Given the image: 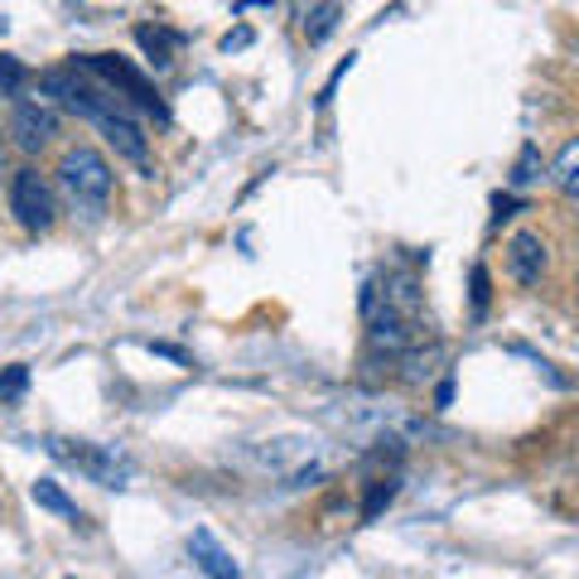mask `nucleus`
Instances as JSON below:
<instances>
[{
    "label": "nucleus",
    "instance_id": "1",
    "mask_svg": "<svg viewBox=\"0 0 579 579\" xmlns=\"http://www.w3.org/2000/svg\"><path fill=\"white\" fill-rule=\"evenodd\" d=\"M58 188L68 194L72 208L101 213L111 198V188H116V174H111L101 150H92V145H72V150H63V159H58Z\"/></svg>",
    "mask_w": 579,
    "mask_h": 579
},
{
    "label": "nucleus",
    "instance_id": "2",
    "mask_svg": "<svg viewBox=\"0 0 579 579\" xmlns=\"http://www.w3.org/2000/svg\"><path fill=\"white\" fill-rule=\"evenodd\" d=\"M43 449H49L53 459L72 463V469H82L92 483L101 488H126L130 483V463L116 454V449H101V444H87V440H43Z\"/></svg>",
    "mask_w": 579,
    "mask_h": 579
},
{
    "label": "nucleus",
    "instance_id": "3",
    "mask_svg": "<svg viewBox=\"0 0 579 579\" xmlns=\"http://www.w3.org/2000/svg\"><path fill=\"white\" fill-rule=\"evenodd\" d=\"M78 68L87 72V78H97L107 92H126L130 101H136L140 111H155V116H165V101H159V92L150 82L140 78L136 68L126 63V58H116V53H82L78 58Z\"/></svg>",
    "mask_w": 579,
    "mask_h": 579
},
{
    "label": "nucleus",
    "instance_id": "4",
    "mask_svg": "<svg viewBox=\"0 0 579 579\" xmlns=\"http://www.w3.org/2000/svg\"><path fill=\"white\" fill-rule=\"evenodd\" d=\"M10 213L24 232H49L53 227V188L43 184L39 169H14L10 174Z\"/></svg>",
    "mask_w": 579,
    "mask_h": 579
},
{
    "label": "nucleus",
    "instance_id": "5",
    "mask_svg": "<svg viewBox=\"0 0 579 579\" xmlns=\"http://www.w3.org/2000/svg\"><path fill=\"white\" fill-rule=\"evenodd\" d=\"M58 111L49 107V101H20V107L10 111V136H14V145H20V150H43V145H49L53 136H58Z\"/></svg>",
    "mask_w": 579,
    "mask_h": 579
},
{
    "label": "nucleus",
    "instance_id": "6",
    "mask_svg": "<svg viewBox=\"0 0 579 579\" xmlns=\"http://www.w3.org/2000/svg\"><path fill=\"white\" fill-rule=\"evenodd\" d=\"M97 130L111 140V150L121 155V159H130V165H150V140H145V130L130 121L126 111H111V116H101L97 121Z\"/></svg>",
    "mask_w": 579,
    "mask_h": 579
},
{
    "label": "nucleus",
    "instance_id": "7",
    "mask_svg": "<svg viewBox=\"0 0 579 579\" xmlns=\"http://www.w3.org/2000/svg\"><path fill=\"white\" fill-rule=\"evenodd\" d=\"M507 271H512L517 285H536L546 271V242L536 237V232H517V237L507 242Z\"/></svg>",
    "mask_w": 579,
    "mask_h": 579
},
{
    "label": "nucleus",
    "instance_id": "8",
    "mask_svg": "<svg viewBox=\"0 0 579 579\" xmlns=\"http://www.w3.org/2000/svg\"><path fill=\"white\" fill-rule=\"evenodd\" d=\"M188 556H194V565L208 579H242V570H237V560L227 556V546L217 541L213 531H194L188 536Z\"/></svg>",
    "mask_w": 579,
    "mask_h": 579
},
{
    "label": "nucleus",
    "instance_id": "9",
    "mask_svg": "<svg viewBox=\"0 0 579 579\" xmlns=\"http://www.w3.org/2000/svg\"><path fill=\"white\" fill-rule=\"evenodd\" d=\"M29 498H35V502L43 507V512H58V517H68V521H82V512H78V502H72L68 492H63V488L53 483V478H39V483L29 488Z\"/></svg>",
    "mask_w": 579,
    "mask_h": 579
},
{
    "label": "nucleus",
    "instance_id": "10",
    "mask_svg": "<svg viewBox=\"0 0 579 579\" xmlns=\"http://www.w3.org/2000/svg\"><path fill=\"white\" fill-rule=\"evenodd\" d=\"M550 179H556L560 194L579 198V140H570L565 150L556 155V165H550Z\"/></svg>",
    "mask_w": 579,
    "mask_h": 579
},
{
    "label": "nucleus",
    "instance_id": "11",
    "mask_svg": "<svg viewBox=\"0 0 579 579\" xmlns=\"http://www.w3.org/2000/svg\"><path fill=\"white\" fill-rule=\"evenodd\" d=\"M338 20H343V6H314V10H304V39L324 43L333 29H338Z\"/></svg>",
    "mask_w": 579,
    "mask_h": 579
},
{
    "label": "nucleus",
    "instance_id": "12",
    "mask_svg": "<svg viewBox=\"0 0 579 579\" xmlns=\"http://www.w3.org/2000/svg\"><path fill=\"white\" fill-rule=\"evenodd\" d=\"M169 39H174V35H165V29H150V24L136 29V43H140L145 53H150V63H155L159 72L169 68Z\"/></svg>",
    "mask_w": 579,
    "mask_h": 579
},
{
    "label": "nucleus",
    "instance_id": "13",
    "mask_svg": "<svg viewBox=\"0 0 579 579\" xmlns=\"http://www.w3.org/2000/svg\"><path fill=\"white\" fill-rule=\"evenodd\" d=\"M536 179H541V150H536V145H521V155H517V165H512V184L527 188Z\"/></svg>",
    "mask_w": 579,
    "mask_h": 579
},
{
    "label": "nucleus",
    "instance_id": "14",
    "mask_svg": "<svg viewBox=\"0 0 579 579\" xmlns=\"http://www.w3.org/2000/svg\"><path fill=\"white\" fill-rule=\"evenodd\" d=\"M396 478H382V483H372V492H367V502H362V517H367V521H376V512H382V507L391 502V498H396Z\"/></svg>",
    "mask_w": 579,
    "mask_h": 579
},
{
    "label": "nucleus",
    "instance_id": "15",
    "mask_svg": "<svg viewBox=\"0 0 579 579\" xmlns=\"http://www.w3.org/2000/svg\"><path fill=\"white\" fill-rule=\"evenodd\" d=\"M24 386H29V367H24V362H14V367L0 372V396H20Z\"/></svg>",
    "mask_w": 579,
    "mask_h": 579
},
{
    "label": "nucleus",
    "instance_id": "16",
    "mask_svg": "<svg viewBox=\"0 0 579 579\" xmlns=\"http://www.w3.org/2000/svg\"><path fill=\"white\" fill-rule=\"evenodd\" d=\"M488 295H492V281H488V271H483V266H473V310H478V314L488 310Z\"/></svg>",
    "mask_w": 579,
    "mask_h": 579
},
{
    "label": "nucleus",
    "instance_id": "17",
    "mask_svg": "<svg viewBox=\"0 0 579 579\" xmlns=\"http://www.w3.org/2000/svg\"><path fill=\"white\" fill-rule=\"evenodd\" d=\"M20 82H24V68L0 53V87H20Z\"/></svg>",
    "mask_w": 579,
    "mask_h": 579
},
{
    "label": "nucleus",
    "instance_id": "18",
    "mask_svg": "<svg viewBox=\"0 0 579 579\" xmlns=\"http://www.w3.org/2000/svg\"><path fill=\"white\" fill-rule=\"evenodd\" d=\"M449 401H454V376H444V382L434 386V411H444Z\"/></svg>",
    "mask_w": 579,
    "mask_h": 579
},
{
    "label": "nucleus",
    "instance_id": "19",
    "mask_svg": "<svg viewBox=\"0 0 579 579\" xmlns=\"http://www.w3.org/2000/svg\"><path fill=\"white\" fill-rule=\"evenodd\" d=\"M246 43H252V29H237V35H227V39H223V49L232 53V49H246Z\"/></svg>",
    "mask_w": 579,
    "mask_h": 579
},
{
    "label": "nucleus",
    "instance_id": "20",
    "mask_svg": "<svg viewBox=\"0 0 579 579\" xmlns=\"http://www.w3.org/2000/svg\"><path fill=\"white\" fill-rule=\"evenodd\" d=\"M150 353H165V357H174V362H184V367H188V353H179V347H169V343H150Z\"/></svg>",
    "mask_w": 579,
    "mask_h": 579
},
{
    "label": "nucleus",
    "instance_id": "21",
    "mask_svg": "<svg viewBox=\"0 0 579 579\" xmlns=\"http://www.w3.org/2000/svg\"><path fill=\"white\" fill-rule=\"evenodd\" d=\"M0 179H6V150H0Z\"/></svg>",
    "mask_w": 579,
    "mask_h": 579
}]
</instances>
